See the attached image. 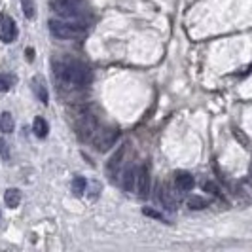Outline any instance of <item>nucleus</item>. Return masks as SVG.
<instances>
[{"mask_svg": "<svg viewBox=\"0 0 252 252\" xmlns=\"http://www.w3.org/2000/svg\"><path fill=\"white\" fill-rule=\"evenodd\" d=\"M55 78L67 85H87L91 82V69L80 61H61L55 63Z\"/></svg>", "mask_w": 252, "mask_h": 252, "instance_id": "f257e3e1", "label": "nucleus"}, {"mask_svg": "<svg viewBox=\"0 0 252 252\" xmlns=\"http://www.w3.org/2000/svg\"><path fill=\"white\" fill-rule=\"evenodd\" d=\"M48 27H50V32H51L55 38H61V40H70V38L82 36L85 32L84 25H74V23L59 21V19H51V21L48 23Z\"/></svg>", "mask_w": 252, "mask_h": 252, "instance_id": "f03ea898", "label": "nucleus"}, {"mask_svg": "<svg viewBox=\"0 0 252 252\" xmlns=\"http://www.w3.org/2000/svg\"><path fill=\"white\" fill-rule=\"evenodd\" d=\"M17 38V25L8 14H0V40L4 44H12Z\"/></svg>", "mask_w": 252, "mask_h": 252, "instance_id": "7ed1b4c3", "label": "nucleus"}, {"mask_svg": "<svg viewBox=\"0 0 252 252\" xmlns=\"http://www.w3.org/2000/svg\"><path fill=\"white\" fill-rule=\"evenodd\" d=\"M137 192L140 199H146L150 192V167L148 163H142L137 171Z\"/></svg>", "mask_w": 252, "mask_h": 252, "instance_id": "20e7f679", "label": "nucleus"}, {"mask_svg": "<svg viewBox=\"0 0 252 252\" xmlns=\"http://www.w3.org/2000/svg\"><path fill=\"white\" fill-rule=\"evenodd\" d=\"M51 8L63 15H78L80 0H51Z\"/></svg>", "mask_w": 252, "mask_h": 252, "instance_id": "39448f33", "label": "nucleus"}, {"mask_svg": "<svg viewBox=\"0 0 252 252\" xmlns=\"http://www.w3.org/2000/svg\"><path fill=\"white\" fill-rule=\"evenodd\" d=\"M30 87H32L34 95L38 97V101H40V102H44V104H48V102H50L48 87H46V82H44L42 76H34V78L30 80Z\"/></svg>", "mask_w": 252, "mask_h": 252, "instance_id": "423d86ee", "label": "nucleus"}, {"mask_svg": "<svg viewBox=\"0 0 252 252\" xmlns=\"http://www.w3.org/2000/svg\"><path fill=\"white\" fill-rule=\"evenodd\" d=\"M194 186H196V180H194V176L190 173H186V171H178L176 173V188L180 192H190Z\"/></svg>", "mask_w": 252, "mask_h": 252, "instance_id": "0eeeda50", "label": "nucleus"}, {"mask_svg": "<svg viewBox=\"0 0 252 252\" xmlns=\"http://www.w3.org/2000/svg\"><path fill=\"white\" fill-rule=\"evenodd\" d=\"M116 137H118V133H116V131H104V133L101 135V139H97V148L101 150V152L108 150L114 142H116Z\"/></svg>", "mask_w": 252, "mask_h": 252, "instance_id": "6e6552de", "label": "nucleus"}, {"mask_svg": "<svg viewBox=\"0 0 252 252\" xmlns=\"http://www.w3.org/2000/svg\"><path fill=\"white\" fill-rule=\"evenodd\" d=\"M4 203H6L10 209L19 207V203H21V192H19V190H15V188L6 190V194H4Z\"/></svg>", "mask_w": 252, "mask_h": 252, "instance_id": "1a4fd4ad", "label": "nucleus"}, {"mask_svg": "<svg viewBox=\"0 0 252 252\" xmlns=\"http://www.w3.org/2000/svg\"><path fill=\"white\" fill-rule=\"evenodd\" d=\"M32 131H34V135L38 139H46L48 133H50V126H48V122L44 118H36L34 124H32Z\"/></svg>", "mask_w": 252, "mask_h": 252, "instance_id": "9d476101", "label": "nucleus"}, {"mask_svg": "<svg viewBox=\"0 0 252 252\" xmlns=\"http://www.w3.org/2000/svg\"><path fill=\"white\" fill-rule=\"evenodd\" d=\"M14 127H15L14 116L10 112H2V116H0V131L8 135V133H14Z\"/></svg>", "mask_w": 252, "mask_h": 252, "instance_id": "9b49d317", "label": "nucleus"}, {"mask_svg": "<svg viewBox=\"0 0 252 252\" xmlns=\"http://www.w3.org/2000/svg\"><path fill=\"white\" fill-rule=\"evenodd\" d=\"M135 167H129L126 171V175H124V178H122V186H124V190L126 192H133V188H135Z\"/></svg>", "mask_w": 252, "mask_h": 252, "instance_id": "f8f14e48", "label": "nucleus"}, {"mask_svg": "<svg viewBox=\"0 0 252 252\" xmlns=\"http://www.w3.org/2000/svg\"><path fill=\"white\" fill-rule=\"evenodd\" d=\"M124 152H126V146H122L116 154L110 157V161H108V165H106V169H108V173H116V169H118V165L122 163V157H124Z\"/></svg>", "mask_w": 252, "mask_h": 252, "instance_id": "ddd939ff", "label": "nucleus"}, {"mask_svg": "<svg viewBox=\"0 0 252 252\" xmlns=\"http://www.w3.org/2000/svg\"><path fill=\"white\" fill-rule=\"evenodd\" d=\"M85 188H87V180L84 176H74V180H72V194L74 196H82L85 192Z\"/></svg>", "mask_w": 252, "mask_h": 252, "instance_id": "4468645a", "label": "nucleus"}, {"mask_svg": "<svg viewBox=\"0 0 252 252\" xmlns=\"http://www.w3.org/2000/svg\"><path fill=\"white\" fill-rule=\"evenodd\" d=\"M188 207L192 210H201V209H205V207H209V201L199 196H194L188 199Z\"/></svg>", "mask_w": 252, "mask_h": 252, "instance_id": "2eb2a0df", "label": "nucleus"}, {"mask_svg": "<svg viewBox=\"0 0 252 252\" xmlns=\"http://www.w3.org/2000/svg\"><path fill=\"white\" fill-rule=\"evenodd\" d=\"M21 8H23V15L27 19H32L36 14V6H34V0H21Z\"/></svg>", "mask_w": 252, "mask_h": 252, "instance_id": "dca6fc26", "label": "nucleus"}, {"mask_svg": "<svg viewBox=\"0 0 252 252\" xmlns=\"http://www.w3.org/2000/svg\"><path fill=\"white\" fill-rule=\"evenodd\" d=\"M14 76H10V74H0V91L4 93V91H8L12 85H14Z\"/></svg>", "mask_w": 252, "mask_h": 252, "instance_id": "f3484780", "label": "nucleus"}, {"mask_svg": "<svg viewBox=\"0 0 252 252\" xmlns=\"http://www.w3.org/2000/svg\"><path fill=\"white\" fill-rule=\"evenodd\" d=\"M142 212L146 214V216H150V218H155V220H163V216L157 212V210H154V209H148V207H144L142 209Z\"/></svg>", "mask_w": 252, "mask_h": 252, "instance_id": "a211bd4d", "label": "nucleus"}, {"mask_svg": "<svg viewBox=\"0 0 252 252\" xmlns=\"http://www.w3.org/2000/svg\"><path fill=\"white\" fill-rule=\"evenodd\" d=\"M205 192H209V194H212V196H220L218 188H216L212 182H205Z\"/></svg>", "mask_w": 252, "mask_h": 252, "instance_id": "6ab92c4d", "label": "nucleus"}, {"mask_svg": "<svg viewBox=\"0 0 252 252\" xmlns=\"http://www.w3.org/2000/svg\"><path fill=\"white\" fill-rule=\"evenodd\" d=\"M0 155H2L4 159H8V146H6L4 140H0Z\"/></svg>", "mask_w": 252, "mask_h": 252, "instance_id": "aec40b11", "label": "nucleus"}, {"mask_svg": "<svg viewBox=\"0 0 252 252\" xmlns=\"http://www.w3.org/2000/svg\"><path fill=\"white\" fill-rule=\"evenodd\" d=\"M25 57H27V61L30 63V61L34 59V50H32V48H27V50H25Z\"/></svg>", "mask_w": 252, "mask_h": 252, "instance_id": "412c9836", "label": "nucleus"}, {"mask_svg": "<svg viewBox=\"0 0 252 252\" xmlns=\"http://www.w3.org/2000/svg\"><path fill=\"white\" fill-rule=\"evenodd\" d=\"M251 173H252V167H251Z\"/></svg>", "mask_w": 252, "mask_h": 252, "instance_id": "4be33fe9", "label": "nucleus"}]
</instances>
